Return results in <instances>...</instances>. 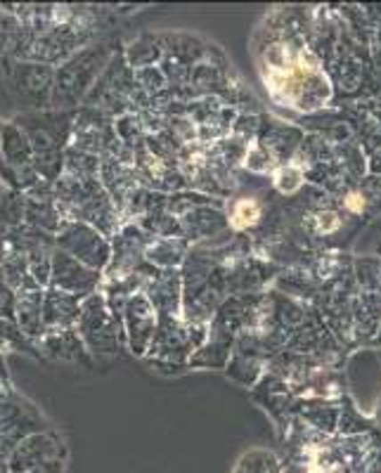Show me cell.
<instances>
[{
	"label": "cell",
	"mask_w": 381,
	"mask_h": 473,
	"mask_svg": "<svg viewBox=\"0 0 381 473\" xmlns=\"http://www.w3.org/2000/svg\"><path fill=\"white\" fill-rule=\"evenodd\" d=\"M97 281H100V274L97 270H91L84 263H78L77 258H71L69 254H64L55 247L53 251V280H50V287L60 289L64 294L77 296V298H88V296L95 294Z\"/></svg>",
	"instance_id": "cell-5"
},
{
	"label": "cell",
	"mask_w": 381,
	"mask_h": 473,
	"mask_svg": "<svg viewBox=\"0 0 381 473\" xmlns=\"http://www.w3.org/2000/svg\"><path fill=\"white\" fill-rule=\"evenodd\" d=\"M43 298H45V289L17 291L14 320H17V327L27 338H38L41 341L48 334L45 322H43Z\"/></svg>",
	"instance_id": "cell-8"
},
{
	"label": "cell",
	"mask_w": 381,
	"mask_h": 473,
	"mask_svg": "<svg viewBox=\"0 0 381 473\" xmlns=\"http://www.w3.org/2000/svg\"><path fill=\"white\" fill-rule=\"evenodd\" d=\"M14 124L20 126L28 143L34 147V159L41 157H62L64 144L71 135V114L69 111H27L14 117Z\"/></svg>",
	"instance_id": "cell-1"
},
{
	"label": "cell",
	"mask_w": 381,
	"mask_h": 473,
	"mask_svg": "<svg viewBox=\"0 0 381 473\" xmlns=\"http://www.w3.org/2000/svg\"><path fill=\"white\" fill-rule=\"evenodd\" d=\"M0 473H12L10 471V464L5 460H0Z\"/></svg>",
	"instance_id": "cell-16"
},
{
	"label": "cell",
	"mask_w": 381,
	"mask_h": 473,
	"mask_svg": "<svg viewBox=\"0 0 381 473\" xmlns=\"http://www.w3.org/2000/svg\"><path fill=\"white\" fill-rule=\"evenodd\" d=\"M24 223L55 237L67 223V218H64L62 208L57 206V200H27Z\"/></svg>",
	"instance_id": "cell-10"
},
{
	"label": "cell",
	"mask_w": 381,
	"mask_h": 473,
	"mask_svg": "<svg viewBox=\"0 0 381 473\" xmlns=\"http://www.w3.org/2000/svg\"><path fill=\"white\" fill-rule=\"evenodd\" d=\"M78 337L84 338L93 350H111L117 343V331L111 322L109 310L102 296H88L81 301V315L77 322Z\"/></svg>",
	"instance_id": "cell-4"
},
{
	"label": "cell",
	"mask_w": 381,
	"mask_h": 473,
	"mask_svg": "<svg viewBox=\"0 0 381 473\" xmlns=\"http://www.w3.org/2000/svg\"><path fill=\"white\" fill-rule=\"evenodd\" d=\"M0 161L14 168V171L34 168V147H31L28 137L24 135V131L14 121L5 124V131H3Z\"/></svg>",
	"instance_id": "cell-9"
},
{
	"label": "cell",
	"mask_w": 381,
	"mask_h": 473,
	"mask_svg": "<svg viewBox=\"0 0 381 473\" xmlns=\"http://www.w3.org/2000/svg\"><path fill=\"white\" fill-rule=\"evenodd\" d=\"M57 454H60V445H57L55 438H50L48 433H34L14 447L7 464H10L12 473H28L57 460Z\"/></svg>",
	"instance_id": "cell-6"
},
{
	"label": "cell",
	"mask_w": 381,
	"mask_h": 473,
	"mask_svg": "<svg viewBox=\"0 0 381 473\" xmlns=\"http://www.w3.org/2000/svg\"><path fill=\"white\" fill-rule=\"evenodd\" d=\"M81 315V298L71 294H64L60 289L48 287L45 289V298H43V322L48 334L53 331L74 330Z\"/></svg>",
	"instance_id": "cell-7"
},
{
	"label": "cell",
	"mask_w": 381,
	"mask_h": 473,
	"mask_svg": "<svg viewBox=\"0 0 381 473\" xmlns=\"http://www.w3.org/2000/svg\"><path fill=\"white\" fill-rule=\"evenodd\" d=\"M28 473H62V461L53 460V461H48V464H43V467L34 469V471H28Z\"/></svg>",
	"instance_id": "cell-14"
},
{
	"label": "cell",
	"mask_w": 381,
	"mask_h": 473,
	"mask_svg": "<svg viewBox=\"0 0 381 473\" xmlns=\"http://www.w3.org/2000/svg\"><path fill=\"white\" fill-rule=\"evenodd\" d=\"M7 371H5V363H3V355H0V381H5Z\"/></svg>",
	"instance_id": "cell-15"
},
{
	"label": "cell",
	"mask_w": 381,
	"mask_h": 473,
	"mask_svg": "<svg viewBox=\"0 0 381 473\" xmlns=\"http://www.w3.org/2000/svg\"><path fill=\"white\" fill-rule=\"evenodd\" d=\"M258 218H261V206L254 200H242L237 201L235 211H232V225L244 230V227L256 225Z\"/></svg>",
	"instance_id": "cell-13"
},
{
	"label": "cell",
	"mask_w": 381,
	"mask_h": 473,
	"mask_svg": "<svg viewBox=\"0 0 381 473\" xmlns=\"http://www.w3.org/2000/svg\"><path fill=\"white\" fill-rule=\"evenodd\" d=\"M55 247L91 270H100L109 263V244L100 230L81 220H67L62 230L55 234Z\"/></svg>",
	"instance_id": "cell-2"
},
{
	"label": "cell",
	"mask_w": 381,
	"mask_h": 473,
	"mask_svg": "<svg viewBox=\"0 0 381 473\" xmlns=\"http://www.w3.org/2000/svg\"><path fill=\"white\" fill-rule=\"evenodd\" d=\"M53 251L55 249H41V251L28 256V274L41 289H48L50 280H53Z\"/></svg>",
	"instance_id": "cell-12"
},
{
	"label": "cell",
	"mask_w": 381,
	"mask_h": 473,
	"mask_svg": "<svg viewBox=\"0 0 381 473\" xmlns=\"http://www.w3.org/2000/svg\"><path fill=\"white\" fill-rule=\"evenodd\" d=\"M3 131H5V124H0V143H3Z\"/></svg>",
	"instance_id": "cell-17"
},
{
	"label": "cell",
	"mask_w": 381,
	"mask_h": 473,
	"mask_svg": "<svg viewBox=\"0 0 381 473\" xmlns=\"http://www.w3.org/2000/svg\"><path fill=\"white\" fill-rule=\"evenodd\" d=\"M12 83L21 97H27L34 104L36 111H43L48 104H53V93H55V71L50 64L28 62L20 60L12 69Z\"/></svg>",
	"instance_id": "cell-3"
},
{
	"label": "cell",
	"mask_w": 381,
	"mask_h": 473,
	"mask_svg": "<svg viewBox=\"0 0 381 473\" xmlns=\"http://www.w3.org/2000/svg\"><path fill=\"white\" fill-rule=\"evenodd\" d=\"M38 346L45 355L57 357V360H74L78 355L77 350H81V337L77 330L53 331V334H45Z\"/></svg>",
	"instance_id": "cell-11"
}]
</instances>
